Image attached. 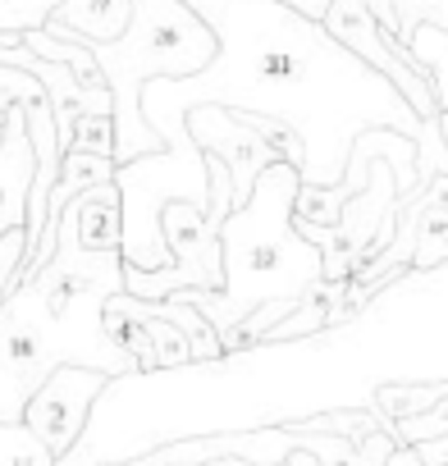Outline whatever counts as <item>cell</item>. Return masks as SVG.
I'll list each match as a JSON object with an SVG mask.
<instances>
[{
    "label": "cell",
    "instance_id": "17",
    "mask_svg": "<svg viewBox=\"0 0 448 466\" xmlns=\"http://www.w3.org/2000/svg\"><path fill=\"white\" fill-rule=\"evenodd\" d=\"M24 257H28V228H24V224H15V228L5 233V238H0V298H5V293L15 289V275H19Z\"/></svg>",
    "mask_w": 448,
    "mask_h": 466
},
{
    "label": "cell",
    "instance_id": "7",
    "mask_svg": "<svg viewBox=\"0 0 448 466\" xmlns=\"http://www.w3.org/2000/svg\"><path fill=\"white\" fill-rule=\"evenodd\" d=\"M321 28L343 46V51H352L361 65H371L412 110H416V119H430V115H448V101H439L434 96V87L425 83V74L421 69H412L402 56H398V42H393V33L371 15V5L366 0H330V10L321 15Z\"/></svg>",
    "mask_w": 448,
    "mask_h": 466
},
{
    "label": "cell",
    "instance_id": "3",
    "mask_svg": "<svg viewBox=\"0 0 448 466\" xmlns=\"http://www.w3.org/2000/svg\"><path fill=\"white\" fill-rule=\"evenodd\" d=\"M78 197L56 219L51 257L0 298V420L19 425L24 402L56 366H87L101 375H128L133 361L110 343L101 311L110 293H124V257L87 252L74 233Z\"/></svg>",
    "mask_w": 448,
    "mask_h": 466
},
{
    "label": "cell",
    "instance_id": "1",
    "mask_svg": "<svg viewBox=\"0 0 448 466\" xmlns=\"http://www.w3.org/2000/svg\"><path fill=\"white\" fill-rule=\"evenodd\" d=\"M210 28L215 56L201 74L151 78L142 87V124L160 151L115 165L119 187V257L133 270H165L169 248L160 210L188 201L206 210V156L183 133L188 110L219 106L229 115H266L298 133L302 183L330 187L343 178L361 128H393L416 142V110L321 24L280 0H183Z\"/></svg>",
    "mask_w": 448,
    "mask_h": 466
},
{
    "label": "cell",
    "instance_id": "16",
    "mask_svg": "<svg viewBox=\"0 0 448 466\" xmlns=\"http://www.w3.org/2000/svg\"><path fill=\"white\" fill-rule=\"evenodd\" d=\"M393 5V37H402L412 24L448 28V0H389Z\"/></svg>",
    "mask_w": 448,
    "mask_h": 466
},
{
    "label": "cell",
    "instance_id": "6",
    "mask_svg": "<svg viewBox=\"0 0 448 466\" xmlns=\"http://www.w3.org/2000/svg\"><path fill=\"white\" fill-rule=\"evenodd\" d=\"M234 210L229 197V169L215 156H206V210L188 201H169L160 210V233L169 248L165 270H133L124 266V293L128 298H169V293H215L219 289V243L215 228Z\"/></svg>",
    "mask_w": 448,
    "mask_h": 466
},
{
    "label": "cell",
    "instance_id": "15",
    "mask_svg": "<svg viewBox=\"0 0 448 466\" xmlns=\"http://www.w3.org/2000/svg\"><path fill=\"white\" fill-rule=\"evenodd\" d=\"M56 5H60V0H0V33L24 37V33L42 28Z\"/></svg>",
    "mask_w": 448,
    "mask_h": 466
},
{
    "label": "cell",
    "instance_id": "5",
    "mask_svg": "<svg viewBox=\"0 0 448 466\" xmlns=\"http://www.w3.org/2000/svg\"><path fill=\"white\" fill-rule=\"evenodd\" d=\"M101 83L110 92V128H115V165L160 151V137L142 124V87L151 78H188L201 74L215 56L210 28L183 0H133V19L110 42H87Z\"/></svg>",
    "mask_w": 448,
    "mask_h": 466
},
{
    "label": "cell",
    "instance_id": "14",
    "mask_svg": "<svg viewBox=\"0 0 448 466\" xmlns=\"http://www.w3.org/2000/svg\"><path fill=\"white\" fill-rule=\"evenodd\" d=\"M389 434H393V443H407V448H416L425 439H448V398L425 407V411H416V416L389 420Z\"/></svg>",
    "mask_w": 448,
    "mask_h": 466
},
{
    "label": "cell",
    "instance_id": "26",
    "mask_svg": "<svg viewBox=\"0 0 448 466\" xmlns=\"http://www.w3.org/2000/svg\"><path fill=\"white\" fill-rule=\"evenodd\" d=\"M0 96H5V92H0Z\"/></svg>",
    "mask_w": 448,
    "mask_h": 466
},
{
    "label": "cell",
    "instance_id": "11",
    "mask_svg": "<svg viewBox=\"0 0 448 466\" xmlns=\"http://www.w3.org/2000/svg\"><path fill=\"white\" fill-rule=\"evenodd\" d=\"M398 42V56L425 74V83L434 87L439 101H448V87H443V74H448V28H434V24H412Z\"/></svg>",
    "mask_w": 448,
    "mask_h": 466
},
{
    "label": "cell",
    "instance_id": "25",
    "mask_svg": "<svg viewBox=\"0 0 448 466\" xmlns=\"http://www.w3.org/2000/svg\"><path fill=\"white\" fill-rule=\"evenodd\" d=\"M10 228H15V224H10V219H0V238H5V233H10Z\"/></svg>",
    "mask_w": 448,
    "mask_h": 466
},
{
    "label": "cell",
    "instance_id": "20",
    "mask_svg": "<svg viewBox=\"0 0 448 466\" xmlns=\"http://www.w3.org/2000/svg\"><path fill=\"white\" fill-rule=\"evenodd\" d=\"M384 466H421V457H416V452H412L407 443H398V448H393V452L384 457Z\"/></svg>",
    "mask_w": 448,
    "mask_h": 466
},
{
    "label": "cell",
    "instance_id": "2",
    "mask_svg": "<svg viewBox=\"0 0 448 466\" xmlns=\"http://www.w3.org/2000/svg\"><path fill=\"white\" fill-rule=\"evenodd\" d=\"M389 380H448V266H407L352 316L298 339H261L206 361L115 375L74 448L142 420L151 425L133 439V457L160 420H183L174 439L298 425L330 407H366L375 384Z\"/></svg>",
    "mask_w": 448,
    "mask_h": 466
},
{
    "label": "cell",
    "instance_id": "24",
    "mask_svg": "<svg viewBox=\"0 0 448 466\" xmlns=\"http://www.w3.org/2000/svg\"><path fill=\"white\" fill-rule=\"evenodd\" d=\"M5 119H10V96H0V137H5Z\"/></svg>",
    "mask_w": 448,
    "mask_h": 466
},
{
    "label": "cell",
    "instance_id": "23",
    "mask_svg": "<svg viewBox=\"0 0 448 466\" xmlns=\"http://www.w3.org/2000/svg\"><path fill=\"white\" fill-rule=\"evenodd\" d=\"M201 466H252V461H243V457H215V461H201ZM284 466V461H280Z\"/></svg>",
    "mask_w": 448,
    "mask_h": 466
},
{
    "label": "cell",
    "instance_id": "18",
    "mask_svg": "<svg viewBox=\"0 0 448 466\" xmlns=\"http://www.w3.org/2000/svg\"><path fill=\"white\" fill-rule=\"evenodd\" d=\"M412 452L421 457V466H448V439H425Z\"/></svg>",
    "mask_w": 448,
    "mask_h": 466
},
{
    "label": "cell",
    "instance_id": "22",
    "mask_svg": "<svg viewBox=\"0 0 448 466\" xmlns=\"http://www.w3.org/2000/svg\"><path fill=\"white\" fill-rule=\"evenodd\" d=\"M284 466H316V457L298 448V452H289V457H284Z\"/></svg>",
    "mask_w": 448,
    "mask_h": 466
},
{
    "label": "cell",
    "instance_id": "9",
    "mask_svg": "<svg viewBox=\"0 0 448 466\" xmlns=\"http://www.w3.org/2000/svg\"><path fill=\"white\" fill-rule=\"evenodd\" d=\"M183 133L192 137V147L201 156H215L224 169H229V197H234V206H243L248 192H252V178L266 165H275V151L261 142V133L248 128L243 119H234L229 110H219V106L188 110Z\"/></svg>",
    "mask_w": 448,
    "mask_h": 466
},
{
    "label": "cell",
    "instance_id": "19",
    "mask_svg": "<svg viewBox=\"0 0 448 466\" xmlns=\"http://www.w3.org/2000/svg\"><path fill=\"white\" fill-rule=\"evenodd\" d=\"M280 5H289V10H298L302 19H311V24H321V15L330 10V0H280Z\"/></svg>",
    "mask_w": 448,
    "mask_h": 466
},
{
    "label": "cell",
    "instance_id": "21",
    "mask_svg": "<svg viewBox=\"0 0 448 466\" xmlns=\"http://www.w3.org/2000/svg\"><path fill=\"white\" fill-rule=\"evenodd\" d=\"M366 5H371V15H375V19H380V24L393 33V5H389V0H366Z\"/></svg>",
    "mask_w": 448,
    "mask_h": 466
},
{
    "label": "cell",
    "instance_id": "12",
    "mask_svg": "<svg viewBox=\"0 0 448 466\" xmlns=\"http://www.w3.org/2000/svg\"><path fill=\"white\" fill-rule=\"evenodd\" d=\"M443 398H448V380H389V384H375L366 407L380 420H402V416H416Z\"/></svg>",
    "mask_w": 448,
    "mask_h": 466
},
{
    "label": "cell",
    "instance_id": "10",
    "mask_svg": "<svg viewBox=\"0 0 448 466\" xmlns=\"http://www.w3.org/2000/svg\"><path fill=\"white\" fill-rule=\"evenodd\" d=\"M133 19V0H60L42 33L65 37V42H110L128 28Z\"/></svg>",
    "mask_w": 448,
    "mask_h": 466
},
{
    "label": "cell",
    "instance_id": "13",
    "mask_svg": "<svg viewBox=\"0 0 448 466\" xmlns=\"http://www.w3.org/2000/svg\"><path fill=\"white\" fill-rule=\"evenodd\" d=\"M60 151H87V156H106L115 151V128H110V115L106 110H87L69 124V137L60 142Z\"/></svg>",
    "mask_w": 448,
    "mask_h": 466
},
{
    "label": "cell",
    "instance_id": "8",
    "mask_svg": "<svg viewBox=\"0 0 448 466\" xmlns=\"http://www.w3.org/2000/svg\"><path fill=\"white\" fill-rule=\"evenodd\" d=\"M106 380H110V375L87 370V366H56V370L33 389V398L24 402L19 425L60 461V457L78 443V434H83V425H87V416H92V402L101 398Z\"/></svg>",
    "mask_w": 448,
    "mask_h": 466
},
{
    "label": "cell",
    "instance_id": "4",
    "mask_svg": "<svg viewBox=\"0 0 448 466\" xmlns=\"http://www.w3.org/2000/svg\"><path fill=\"white\" fill-rule=\"evenodd\" d=\"M298 169L275 160L252 178V192L243 206H234L219 219V289L215 293H169L192 302L215 339L234 329L266 302H307L325 293L321 252L293 228V192Z\"/></svg>",
    "mask_w": 448,
    "mask_h": 466
}]
</instances>
